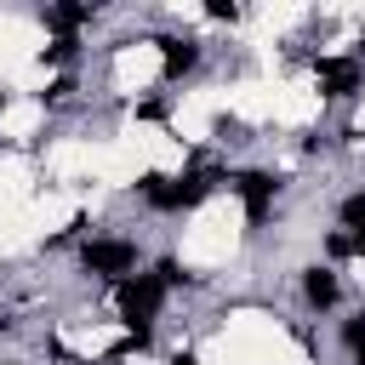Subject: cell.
<instances>
[{"instance_id":"1","label":"cell","mask_w":365,"mask_h":365,"mask_svg":"<svg viewBox=\"0 0 365 365\" xmlns=\"http://www.w3.org/2000/svg\"><path fill=\"white\" fill-rule=\"evenodd\" d=\"M160 302H165V285H160V274L120 279V319H125L131 331H148V325H154V314H160Z\"/></svg>"},{"instance_id":"3","label":"cell","mask_w":365,"mask_h":365,"mask_svg":"<svg viewBox=\"0 0 365 365\" xmlns=\"http://www.w3.org/2000/svg\"><path fill=\"white\" fill-rule=\"evenodd\" d=\"M234 188H240V200H245V217H251V222H262V217H268V205H274V188H279V182H274L268 171H245Z\"/></svg>"},{"instance_id":"2","label":"cell","mask_w":365,"mask_h":365,"mask_svg":"<svg viewBox=\"0 0 365 365\" xmlns=\"http://www.w3.org/2000/svg\"><path fill=\"white\" fill-rule=\"evenodd\" d=\"M80 262H86L91 274H103V279H125V274L137 268V245H125V240H91V245L80 251Z\"/></svg>"},{"instance_id":"9","label":"cell","mask_w":365,"mask_h":365,"mask_svg":"<svg viewBox=\"0 0 365 365\" xmlns=\"http://www.w3.org/2000/svg\"><path fill=\"white\" fill-rule=\"evenodd\" d=\"M342 342H348V348H359V342H365V314H354V319L342 325Z\"/></svg>"},{"instance_id":"13","label":"cell","mask_w":365,"mask_h":365,"mask_svg":"<svg viewBox=\"0 0 365 365\" xmlns=\"http://www.w3.org/2000/svg\"><path fill=\"white\" fill-rule=\"evenodd\" d=\"M171 365H194V354H177V359H171Z\"/></svg>"},{"instance_id":"12","label":"cell","mask_w":365,"mask_h":365,"mask_svg":"<svg viewBox=\"0 0 365 365\" xmlns=\"http://www.w3.org/2000/svg\"><path fill=\"white\" fill-rule=\"evenodd\" d=\"M354 365H365V342H359V348H354Z\"/></svg>"},{"instance_id":"4","label":"cell","mask_w":365,"mask_h":365,"mask_svg":"<svg viewBox=\"0 0 365 365\" xmlns=\"http://www.w3.org/2000/svg\"><path fill=\"white\" fill-rule=\"evenodd\" d=\"M319 91H325V97H354V91H359V63L325 57V63H319Z\"/></svg>"},{"instance_id":"8","label":"cell","mask_w":365,"mask_h":365,"mask_svg":"<svg viewBox=\"0 0 365 365\" xmlns=\"http://www.w3.org/2000/svg\"><path fill=\"white\" fill-rule=\"evenodd\" d=\"M86 17H91L86 6H57V11H51V23H57V29H74V23H86Z\"/></svg>"},{"instance_id":"11","label":"cell","mask_w":365,"mask_h":365,"mask_svg":"<svg viewBox=\"0 0 365 365\" xmlns=\"http://www.w3.org/2000/svg\"><path fill=\"white\" fill-rule=\"evenodd\" d=\"M348 245H354V251L365 257V228H354V234H348Z\"/></svg>"},{"instance_id":"5","label":"cell","mask_w":365,"mask_h":365,"mask_svg":"<svg viewBox=\"0 0 365 365\" xmlns=\"http://www.w3.org/2000/svg\"><path fill=\"white\" fill-rule=\"evenodd\" d=\"M302 291H308L314 308H331V302H336V274H331V268H308V274H302Z\"/></svg>"},{"instance_id":"7","label":"cell","mask_w":365,"mask_h":365,"mask_svg":"<svg viewBox=\"0 0 365 365\" xmlns=\"http://www.w3.org/2000/svg\"><path fill=\"white\" fill-rule=\"evenodd\" d=\"M342 222L348 228H365V194H348L342 200Z\"/></svg>"},{"instance_id":"10","label":"cell","mask_w":365,"mask_h":365,"mask_svg":"<svg viewBox=\"0 0 365 365\" xmlns=\"http://www.w3.org/2000/svg\"><path fill=\"white\" fill-rule=\"evenodd\" d=\"M68 57H74V40H68V34H63L57 46H46V63H68Z\"/></svg>"},{"instance_id":"6","label":"cell","mask_w":365,"mask_h":365,"mask_svg":"<svg viewBox=\"0 0 365 365\" xmlns=\"http://www.w3.org/2000/svg\"><path fill=\"white\" fill-rule=\"evenodd\" d=\"M160 46H165V74H182V68L200 63V46L194 40H160Z\"/></svg>"}]
</instances>
